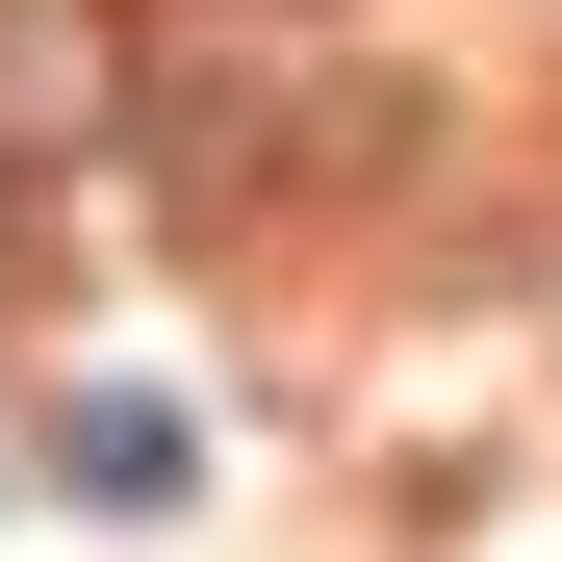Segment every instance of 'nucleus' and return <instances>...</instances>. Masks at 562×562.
<instances>
[{
    "mask_svg": "<svg viewBox=\"0 0 562 562\" xmlns=\"http://www.w3.org/2000/svg\"><path fill=\"white\" fill-rule=\"evenodd\" d=\"M103 77H128L103 0H0V154H26V128H103Z\"/></svg>",
    "mask_w": 562,
    "mask_h": 562,
    "instance_id": "nucleus-1",
    "label": "nucleus"
},
{
    "mask_svg": "<svg viewBox=\"0 0 562 562\" xmlns=\"http://www.w3.org/2000/svg\"><path fill=\"white\" fill-rule=\"evenodd\" d=\"M52 486H103V512H179V409H128V384H103V409H52Z\"/></svg>",
    "mask_w": 562,
    "mask_h": 562,
    "instance_id": "nucleus-2",
    "label": "nucleus"
}]
</instances>
